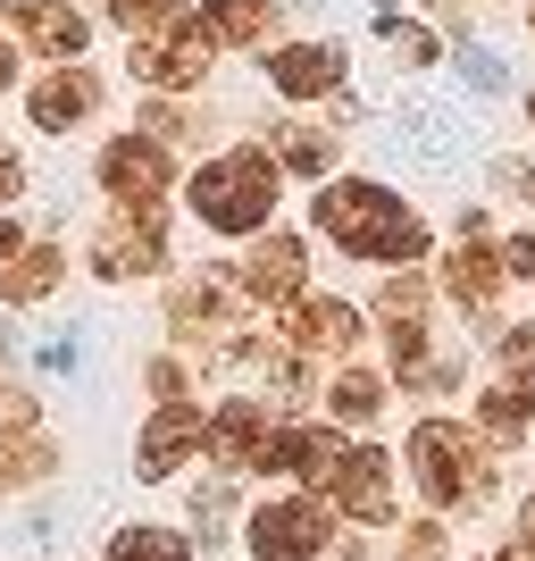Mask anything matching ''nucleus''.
<instances>
[{"label":"nucleus","mask_w":535,"mask_h":561,"mask_svg":"<svg viewBox=\"0 0 535 561\" xmlns=\"http://www.w3.org/2000/svg\"><path fill=\"white\" fill-rule=\"evenodd\" d=\"M109 18H117V25H135V34H151V25L176 18V0H109Z\"/></svg>","instance_id":"obj_30"},{"label":"nucleus","mask_w":535,"mask_h":561,"mask_svg":"<svg viewBox=\"0 0 535 561\" xmlns=\"http://www.w3.org/2000/svg\"><path fill=\"white\" fill-rule=\"evenodd\" d=\"M9 486H18V469H0V494H9Z\"/></svg>","instance_id":"obj_40"},{"label":"nucleus","mask_w":535,"mask_h":561,"mask_svg":"<svg viewBox=\"0 0 535 561\" xmlns=\"http://www.w3.org/2000/svg\"><path fill=\"white\" fill-rule=\"evenodd\" d=\"M493 185L519 193V202H535V160H502V168H493Z\"/></svg>","instance_id":"obj_32"},{"label":"nucleus","mask_w":535,"mask_h":561,"mask_svg":"<svg viewBox=\"0 0 535 561\" xmlns=\"http://www.w3.org/2000/svg\"><path fill=\"white\" fill-rule=\"evenodd\" d=\"M167 185H176V160H167L160 135H109V151H101V193H109V202L160 210Z\"/></svg>","instance_id":"obj_5"},{"label":"nucleus","mask_w":535,"mask_h":561,"mask_svg":"<svg viewBox=\"0 0 535 561\" xmlns=\"http://www.w3.org/2000/svg\"><path fill=\"white\" fill-rule=\"evenodd\" d=\"M502 268H511V277H527V285H535V234H511V243H502Z\"/></svg>","instance_id":"obj_33"},{"label":"nucleus","mask_w":535,"mask_h":561,"mask_svg":"<svg viewBox=\"0 0 535 561\" xmlns=\"http://www.w3.org/2000/svg\"><path fill=\"white\" fill-rule=\"evenodd\" d=\"M461 84H468V93H502L511 76H502V59H493V50H461Z\"/></svg>","instance_id":"obj_28"},{"label":"nucleus","mask_w":535,"mask_h":561,"mask_svg":"<svg viewBox=\"0 0 535 561\" xmlns=\"http://www.w3.org/2000/svg\"><path fill=\"white\" fill-rule=\"evenodd\" d=\"M486 561H535V545H502V553H486Z\"/></svg>","instance_id":"obj_38"},{"label":"nucleus","mask_w":535,"mask_h":561,"mask_svg":"<svg viewBox=\"0 0 535 561\" xmlns=\"http://www.w3.org/2000/svg\"><path fill=\"white\" fill-rule=\"evenodd\" d=\"M151 394H160V402H185V369H176V360H160V369H151Z\"/></svg>","instance_id":"obj_35"},{"label":"nucleus","mask_w":535,"mask_h":561,"mask_svg":"<svg viewBox=\"0 0 535 561\" xmlns=\"http://www.w3.org/2000/svg\"><path fill=\"white\" fill-rule=\"evenodd\" d=\"M326 402H335V420H376V411H385V377H369V369H344Z\"/></svg>","instance_id":"obj_24"},{"label":"nucleus","mask_w":535,"mask_h":561,"mask_svg":"<svg viewBox=\"0 0 535 561\" xmlns=\"http://www.w3.org/2000/svg\"><path fill=\"white\" fill-rule=\"evenodd\" d=\"M25 193V160H18V142H0V202H18Z\"/></svg>","instance_id":"obj_34"},{"label":"nucleus","mask_w":535,"mask_h":561,"mask_svg":"<svg viewBox=\"0 0 535 561\" xmlns=\"http://www.w3.org/2000/svg\"><path fill=\"white\" fill-rule=\"evenodd\" d=\"M376 310H385V319H427V277H394L376 294Z\"/></svg>","instance_id":"obj_27"},{"label":"nucleus","mask_w":535,"mask_h":561,"mask_svg":"<svg viewBox=\"0 0 535 561\" xmlns=\"http://www.w3.org/2000/svg\"><path fill=\"white\" fill-rule=\"evenodd\" d=\"M376 34H385V50H394L402 68H435L443 59V43L427 34V25H402V18H376Z\"/></svg>","instance_id":"obj_25"},{"label":"nucleus","mask_w":535,"mask_h":561,"mask_svg":"<svg viewBox=\"0 0 535 561\" xmlns=\"http://www.w3.org/2000/svg\"><path fill=\"white\" fill-rule=\"evenodd\" d=\"M527 117H535V93H527Z\"/></svg>","instance_id":"obj_42"},{"label":"nucleus","mask_w":535,"mask_h":561,"mask_svg":"<svg viewBox=\"0 0 535 561\" xmlns=\"http://www.w3.org/2000/svg\"><path fill=\"white\" fill-rule=\"evenodd\" d=\"M443 294H452L461 310H486L493 294H502V252L486 243V218H468V243L443 260Z\"/></svg>","instance_id":"obj_14"},{"label":"nucleus","mask_w":535,"mask_h":561,"mask_svg":"<svg viewBox=\"0 0 535 561\" xmlns=\"http://www.w3.org/2000/svg\"><path fill=\"white\" fill-rule=\"evenodd\" d=\"M25 252V234H18V218H0V260H18Z\"/></svg>","instance_id":"obj_37"},{"label":"nucleus","mask_w":535,"mask_h":561,"mask_svg":"<svg viewBox=\"0 0 535 561\" xmlns=\"http://www.w3.org/2000/svg\"><path fill=\"white\" fill-rule=\"evenodd\" d=\"M277 168H293V176H326L335 168V135H318V126H277V151H268Z\"/></svg>","instance_id":"obj_21"},{"label":"nucleus","mask_w":535,"mask_h":561,"mask_svg":"<svg viewBox=\"0 0 535 561\" xmlns=\"http://www.w3.org/2000/svg\"><path fill=\"white\" fill-rule=\"evenodd\" d=\"M268 84H277L284 101H326V93H344V50H335V43H284L277 59H268Z\"/></svg>","instance_id":"obj_11"},{"label":"nucleus","mask_w":535,"mask_h":561,"mask_svg":"<svg viewBox=\"0 0 535 561\" xmlns=\"http://www.w3.org/2000/svg\"><path fill=\"white\" fill-rule=\"evenodd\" d=\"M210 427H201V411L193 402H160L151 411V427H142V453H135V478H176L185 469V453L201 445Z\"/></svg>","instance_id":"obj_10"},{"label":"nucleus","mask_w":535,"mask_h":561,"mask_svg":"<svg viewBox=\"0 0 535 561\" xmlns=\"http://www.w3.org/2000/svg\"><path fill=\"white\" fill-rule=\"evenodd\" d=\"M302 9H318V0H302Z\"/></svg>","instance_id":"obj_43"},{"label":"nucleus","mask_w":535,"mask_h":561,"mask_svg":"<svg viewBox=\"0 0 535 561\" xmlns=\"http://www.w3.org/2000/svg\"><path fill=\"white\" fill-rule=\"evenodd\" d=\"M493 352H502L511 386H535V328H502V335H493Z\"/></svg>","instance_id":"obj_26"},{"label":"nucleus","mask_w":535,"mask_h":561,"mask_svg":"<svg viewBox=\"0 0 535 561\" xmlns=\"http://www.w3.org/2000/svg\"><path fill=\"white\" fill-rule=\"evenodd\" d=\"M477 427H486L493 445H519L535 427V402H527V386H493L486 402H477Z\"/></svg>","instance_id":"obj_20"},{"label":"nucleus","mask_w":535,"mask_h":561,"mask_svg":"<svg viewBox=\"0 0 535 561\" xmlns=\"http://www.w3.org/2000/svg\"><path fill=\"white\" fill-rule=\"evenodd\" d=\"M277 210V160L268 151H218L193 176V218L210 234H259Z\"/></svg>","instance_id":"obj_2"},{"label":"nucleus","mask_w":535,"mask_h":561,"mask_svg":"<svg viewBox=\"0 0 535 561\" xmlns=\"http://www.w3.org/2000/svg\"><path fill=\"white\" fill-rule=\"evenodd\" d=\"M268 436H277V427H268V402H226V411L210 420V436H201V445H210L218 469H259Z\"/></svg>","instance_id":"obj_15"},{"label":"nucleus","mask_w":535,"mask_h":561,"mask_svg":"<svg viewBox=\"0 0 535 561\" xmlns=\"http://www.w3.org/2000/svg\"><path fill=\"white\" fill-rule=\"evenodd\" d=\"M0 93H18V50H9V34H0Z\"/></svg>","instance_id":"obj_36"},{"label":"nucleus","mask_w":535,"mask_h":561,"mask_svg":"<svg viewBox=\"0 0 535 561\" xmlns=\"http://www.w3.org/2000/svg\"><path fill=\"white\" fill-rule=\"evenodd\" d=\"M109 561H193V545L176 537V528H117Z\"/></svg>","instance_id":"obj_23"},{"label":"nucleus","mask_w":535,"mask_h":561,"mask_svg":"<svg viewBox=\"0 0 535 561\" xmlns=\"http://www.w3.org/2000/svg\"><path fill=\"white\" fill-rule=\"evenodd\" d=\"M402 561H443V528L435 519H419V528L402 537Z\"/></svg>","instance_id":"obj_31"},{"label":"nucleus","mask_w":535,"mask_h":561,"mask_svg":"<svg viewBox=\"0 0 535 561\" xmlns=\"http://www.w3.org/2000/svg\"><path fill=\"white\" fill-rule=\"evenodd\" d=\"M201 25L226 43H268V25H277V0H201Z\"/></svg>","instance_id":"obj_19"},{"label":"nucleus","mask_w":535,"mask_h":561,"mask_svg":"<svg viewBox=\"0 0 535 561\" xmlns=\"http://www.w3.org/2000/svg\"><path fill=\"white\" fill-rule=\"evenodd\" d=\"M50 285H59V252H50V243H25V252H18V268H9V285H0V294H9V302H43Z\"/></svg>","instance_id":"obj_22"},{"label":"nucleus","mask_w":535,"mask_h":561,"mask_svg":"<svg viewBox=\"0 0 535 561\" xmlns=\"http://www.w3.org/2000/svg\"><path fill=\"white\" fill-rule=\"evenodd\" d=\"M326 486H335V503H344L351 519H394V461H385V453H369V445L344 453Z\"/></svg>","instance_id":"obj_13"},{"label":"nucleus","mask_w":535,"mask_h":561,"mask_svg":"<svg viewBox=\"0 0 535 561\" xmlns=\"http://www.w3.org/2000/svg\"><path fill=\"white\" fill-rule=\"evenodd\" d=\"M326 503H310V494H284V503H259L252 512V553L259 561H318L326 553Z\"/></svg>","instance_id":"obj_6"},{"label":"nucleus","mask_w":535,"mask_h":561,"mask_svg":"<svg viewBox=\"0 0 535 561\" xmlns=\"http://www.w3.org/2000/svg\"><path fill=\"white\" fill-rule=\"evenodd\" d=\"M302 277H310V243H302V234H268V243L243 260L234 294H252V302H293Z\"/></svg>","instance_id":"obj_9"},{"label":"nucleus","mask_w":535,"mask_h":561,"mask_svg":"<svg viewBox=\"0 0 535 561\" xmlns=\"http://www.w3.org/2000/svg\"><path fill=\"white\" fill-rule=\"evenodd\" d=\"M284 335H293V352H351L360 344V310L351 302H302Z\"/></svg>","instance_id":"obj_18"},{"label":"nucleus","mask_w":535,"mask_h":561,"mask_svg":"<svg viewBox=\"0 0 535 561\" xmlns=\"http://www.w3.org/2000/svg\"><path fill=\"white\" fill-rule=\"evenodd\" d=\"M167 328L176 335H234V285L218 277H193L167 294Z\"/></svg>","instance_id":"obj_17"},{"label":"nucleus","mask_w":535,"mask_h":561,"mask_svg":"<svg viewBox=\"0 0 535 561\" xmlns=\"http://www.w3.org/2000/svg\"><path fill=\"white\" fill-rule=\"evenodd\" d=\"M519 537H527V545H535V494H527V512H519Z\"/></svg>","instance_id":"obj_39"},{"label":"nucleus","mask_w":535,"mask_h":561,"mask_svg":"<svg viewBox=\"0 0 535 561\" xmlns=\"http://www.w3.org/2000/svg\"><path fill=\"white\" fill-rule=\"evenodd\" d=\"M410 469H419V486L435 512H468V503H486L493 494V469L477 453L468 427H443V420H419L410 427Z\"/></svg>","instance_id":"obj_3"},{"label":"nucleus","mask_w":535,"mask_h":561,"mask_svg":"<svg viewBox=\"0 0 535 561\" xmlns=\"http://www.w3.org/2000/svg\"><path fill=\"white\" fill-rule=\"evenodd\" d=\"M101 110V76L93 68H43V84H25V117L43 126V135H68V126H84V117Z\"/></svg>","instance_id":"obj_8"},{"label":"nucleus","mask_w":535,"mask_h":561,"mask_svg":"<svg viewBox=\"0 0 535 561\" xmlns=\"http://www.w3.org/2000/svg\"><path fill=\"white\" fill-rule=\"evenodd\" d=\"M151 268H167L160 210H117L109 227L93 234V277H151Z\"/></svg>","instance_id":"obj_7"},{"label":"nucleus","mask_w":535,"mask_h":561,"mask_svg":"<svg viewBox=\"0 0 535 561\" xmlns=\"http://www.w3.org/2000/svg\"><path fill=\"white\" fill-rule=\"evenodd\" d=\"M0 436H9V445H25V436H34V394L0 386Z\"/></svg>","instance_id":"obj_29"},{"label":"nucleus","mask_w":535,"mask_h":561,"mask_svg":"<svg viewBox=\"0 0 535 561\" xmlns=\"http://www.w3.org/2000/svg\"><path fill=\"white\" fill-rule=\"evenodd\" d=\"M9 9V25H18V43L50 50V59H84V43H93V25L75 18L68 0H0Z\"/></svg>","instance_id":"obj_12"},{"label":"nucleus","mask_w":535,"mask_h":561,"mask_svg":"<svg viewBox=\"0 0 535 561\" xmlns=\"http://www.w3.org/2000/svg\"><path fill=\"white\" fill-rule=\"evenodd\" d=\"M335 461H344V445L326 427H277L259 453V469H277V478H335Z\"/></svg>","instance_id":"obj_16"},{"label":"nucleus","mask_w":535,"mask_h":561,"mask_svg":"<svg viewBox=\"0 0 535 561\" xmlns=\"http://www.w3.org/2000/svg\"><path fill=\"white\" fill-rule=\"evenodd\" d=\"M210 59H218V34L201 18H167L135 43V76L160 84V93H193V84L210 76Z\"/></svg>","instance_id":"obj_4"},{"label":"nucleus","mask_w":535,"mask_h":561,"mask_svg":"<svg viewBox=\"0 0 535 561\" xmlns=\"http://www.w3.org/2000/svg\"><path fill=\"white\" fill-rule=\"evenodd\" d=\"M326 243H344L351 260H419L427 252V218L402 202L394 185H369V176H351V185H326L310 202Z\"/></svg>","instance_id":"obj_1"},{"label":"nucleus","mask_w":535,"mask_h":561,"mask_svg":"<svg viewBox=\"0 0 535 561\" xmlns=\"http://www.w3.org/2000/svg\"><path fill=\"white\" fill-rule=\"evenodd\" d=\"M527 34H535V0H527Z\"/></svg>","instance_id":"obj_41"}]
</instances>
